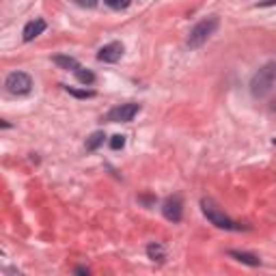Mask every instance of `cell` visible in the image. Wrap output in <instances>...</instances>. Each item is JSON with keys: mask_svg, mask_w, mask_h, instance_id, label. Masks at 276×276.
Returning <instances> with one entry per match:
<instances>
[{"mask_svg": "<svg viewBox=\"0 0 276 276\" xmlns=\"http://www.w3.org/2000/svg\"><path fill=\"white\" fill-rule=\"evenodd\" d=\"M276 82V63L266 65L264 69H259V74L250 82V91L254 98H264L266 93H270V88Z\"/></svg>", "mask_w": 276, "mask_h": 276, "instance_id": "obj_1", "label": "cell"}, {"mask_svg": "<svg viewBox=\"0 0 276 276\" xmlns=\"http://www.w3.org/2000/svg\"><path fill=\"white\" fill-rule=\"evenodd\" d=\"M216 28H218V18L216 16H212V18L203 20V22H198L194 28L190 30V37H188L190 48H201L205 41L214 34V30H216Z\"/></svg>", "mask_w": 276, "mask_h": 276, "instance_id": "obj_2", "label": "cell"}, {"mask_svg": "<svg viewBox=\"0 0 276 276\" xmlns=\"http://www.w3.org/2000/svg\"><path fill=\"white\" fill-rule=\"evenodd\" d=\"M201 207H203V214L207 216V220H210L212 224H216L218 229H229V231H231V229H238L236 222H233L229 216H224V214L220 212L218 207L210 201V198H203V201H201Z\"/></svg>", "mask_w": 276, "mask_h": 276, "instance_id": "obj_3", "label": "cell"}, {"mask_svg": "<svg viewBox=\"0 0 276 276\" xmlns=\"http://www.w3.org/2000/svg\"><path fill=\"white\" fill-rule=\"evenodd\" d=\"M4 86H6V91L13 93V95H24V93L30 91L32 80H30V76L24 74V72H13V74H9Z\"/></svg>", "mask_w": 276, "mask_h": 276, "instance_id": "obj_4", "label": "cell"}, {"mask_svg": "<svg viewBox=\"0 0 276 276\" xmlns=\"http://www.w3.org/2000/svg\"><path fill=\"white\" fill-rule=\"evenodd\" d=\"M138 104H123V106H116L114 110H110L106 119L108 121H114V123H128L132 121L134 116L138 114Z\"/></svg>", "mask_w": 276, "mask_h": 276, "instance_id": "obj_5", "label": "cell"}, {"mask_svg": "<svg viewBox=\"0 0 276 276\" xmlns=\"http://www.w3.org/2000/svg\"><path fill=\"white\" fill-rule=\"evenodd\" d=\"M162 214L166 220H172V222H179L182 220V214H184V203H182V196H168L162 205Z\"/></svg>", "mask_w": 276, "mask_h": 276, "instance_id": "obj_6", "label": "cell"}, {"mask_svg": "<svg viewBox=\"0 0 276 276\" xmlns=\"http://www.w3.org/2000/svg\"><path fill=\"white\" fill-rule=\"evenodd\" d=\"M121 54H123V44L112 41V44L104 46L102 50L98 52V58L102 60V63H116V60L121 58Z\"/></svg>", "mask_w": 276, "mask_h": 276, "instance_id": "obj_7", "label": "cell"}, {"mask_svg": "<svg viewBox=\"0 0 276 276\" xmlns=\"http://www.w3.org/2000/svg\"><path fill=\"white\" fill-rule=\"evenodd\" d=\"M44 30H46V20L37 18V20H32V22H28V24L24 26L22 37H24V41H32L34 37H39Z\"/></svg>", "mask_w": 276, "mask_h": 276, "instance_id": "obj_8", "label": "cell"}, {"mask_svg": "<svg viewBox=\"0 0 276 276\" xmlns=\"http://www.w3.org/2000/svg\"><path fill=\"white\" fill-rule=\"evenodd\" d=\"M147 254H149V259H154V261H164L166 259V248H164L160 242H151L147 246Z\"/></svg>", "mask_w": 276, "mask_h": 276, "instance_id": "obj_9", "label": "cell"}, {"mask_svg": "<svg viewBox=\"0 0 276 276\" xmlns=\"http://www.w3.org/2000/svg\"><path fill=\"white\" fill-rule=\"evenodd\" d=\"M231 257H236L238 261H242V264H246V266H259V264H261L257 254H250V252H240V250H231Z\"/></svg>", "mask_w": 276, "mask_h": 276, "instance_id": "obj_10", "label": "cell"}, {"mask_svg": "<svg viewBox=\"0 0 276 276\" xmlns=\"http://www.w3.org/2000/svg\"><path fill=\"white\" fill-rule=\"evenodd\" d=\"M54 63H56L60 69H67V72H76L80 67V63L72 56H54Z\"/></svg>", "mask_w": 276, "mask_h": 276, "instance_id": "obj_11", "label": "cell"}, {"mask_svg": "<svg viewBox=\"0 0 276 276\" xmlns=\"http://www.w3.org/2000/svg\"><path fill=\"white\" fill-rule=\"evenodd\" d=\"M104 138H106V134H104V132H93L91 136L86 138V151H95L98 147H102Z\"/></svg>", "mask_w": 276, "mask_h": 276, "instance_id": "obj_12", "label": "cell"}, {"mask_svg": "<svg viewBox=\"0 0 276 276\" xmlns=\"http://www.w3.org/2000/svg\"><path fill=\"white\" fill-rule=\"evenodd\" d=\"M74 74H76V78H78L82 84H93V82H95L93 72H88V69H84V67H78Z\"/></svg>", "mask_w": 276, "mask_h": 276, "instance_id": "obj_13", "label": "cell"}, {"mask_svg": "<svg viewBox=\"0 0 276 276\" xmlns=\"http://www.w3.org/2000/svg\"><path fill=\"white\" fill-rule=\"evenodd\" d=\"M123 147H126V136H123V134H114L112 138H110V149L119 151Z\"/></svg>", "mask_w": 276, "mask_h": 276, "instance_id": "obj_14", "label": "cell"}, {"mask_svg": "<svg viewBox=\"0 0 276 276\" xmlns=\"http://www.w3.org/2000/svg\"><path fill=\"white\" fill-rule=\"evenodd\" d=\"M67 93L69 95H74V98H80V100H86V98H93V91H86V88H84V91H80V88H72V86H67Z\"/></svg>", "mask_w": 276, "mask_h": 276, "instance_id": "obj_15", "label": "cell"}, {"mask_svg": "<svg viewBox=\"0 0 276 276\" xmlns=\"http://www.w3.org/2000/svg\"><path fill=\"white\" fill-rule=\"evenodd\" d=\"M110 9H114V11H121V9H128L130 6V0H104Z\"/></svg>", "mask_w": 276, "mask_h": 276, "instance_id": "obj_16", "label": "cell"}, {"mask_svg": "<svg viewBox=\"0 0 276 276\" xmlns=\"http://www.w3.org/2000/svg\"><path fill=\"white\" fill-rule=\"evenodd\" d=\"M74 2L84 6V9H93V6H98V0H74Z\"/></svg>", "mask_w": 276, "mask_h": 276, "instance_id": "obj_17", "label": "cell"}, {"mask_svg": "<svg viewBox=\"0 0 276 276\" xmlns=\"http://www.w3.org/2000/svg\"><path fill=\"white\" fill-rule=\"evenodd\" d=\"M76 272H78V274H88L86 268H78V270H76Z\"/></svg>", "mask_w": 276, "mask_h": 276, "instance_id": "obj_18", "label": "cell"}, {"mask_svg": "<svg viewBox=\"0 0 276 276\" xmlns=\"http://www.w3.org/2000/svg\"><path fill=\"white\" fill-rule=\"evenodd\" d=\"M272 142H274V147H276V138H274V140H272Z\"/></svg>", "mask_w": 276, "mask_h": 276, "instance_id": "obj_19", "label": "cell"}]
</instances>
